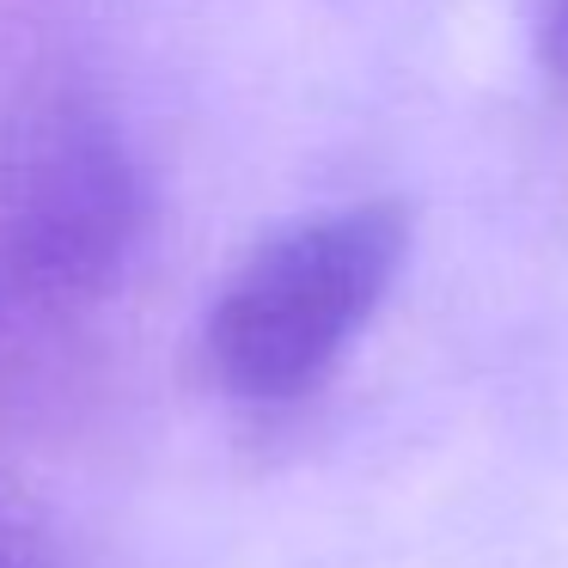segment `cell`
<instances>
[{"label": "cell", "mask_w": 568, "mask_h": 568, "mask_svg": "<svg viewBox=\"0 0 568 568\" xmlns=\"http://www.w3.org/2000/svg\"><path fill=\"white\" fill-rule=\"evenodd\" d=\"M404 257L409 214L397 202H348L263 239L202 324L214 385L251 409L306 404L373 324Z\"/></svg>", "instance_id": "1"}, {"label": "cell", "mask_w": 568, "mask_h": 568, "mask_svg": "<svg viewBox=\"0 0 568 568\" xmlns=\"http://www.w3.org/2000/svg\"><path fill=\"white\" fill-rule=\"evenodd\" d=\"M0 221L19 270L55 294H99L123 275L141 184L116 129L80 99H43L0 148Z\"/></svg>", "instance_id": "2"}, {"label": "cell", "mask_w": 568, "mask_h": 568, "mask_svg": "<svg viewBox=\"0 0 568 568\" xmlns=\"http://www.w3.org/2000/svg\"><path fill=\"white\" fill-rule=\"evenodd\" d=\"M550 31H556V55L568 62V0H556V19H550Z\"/></svg>", "instance_id": "3"}]
</instances>
